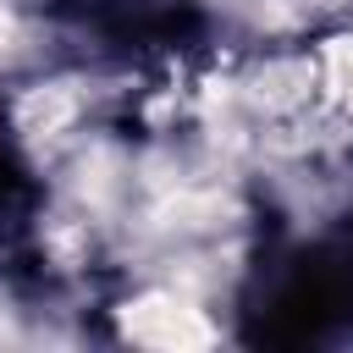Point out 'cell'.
<instances>
[{"instance_id": "1", "label": "cell", "mask_w": 353, "mask_h": 353, "mask_svg": "<svg viewBox=\"0 0 353 353\" xmlns=\"http://www.w3.org/2000/svg\"><path fill=\"white\" fill-rule=\"evenodd\" d=\"M243 342L314 347L353 342V204L320 232H292L281 221L259 226L237 287Z\"/></svg>"}, {"instance_id": "3", "label": "cell", "mask_w": 353, "mask_h": 353, "mask_svg": "<svg viewBox=\"0 0 353 353\" xmlns=\"http://www.w3.org/2000/svg\"><path fill=\"white\" fill-rule=\"evenodd\" d=\"M44 17L110 55H176L210 28L199 0H39Z\"/></svg>"}, {"instance_id": "2", "label": "cell", "mask_w": 353, "mask_h": 353, "mask_svg": "<svg viewBox=\"0 0 353 353\" xmlns=\"http://www.w3.org/2000/svg\"><path fill=\"white\" fill-rule=\"evenodd\" d=\"M44 215H50L44 165L17 121L11 94L0 88V287L6 292H44L50 287Z\"/></svg>"}]
</instances>
